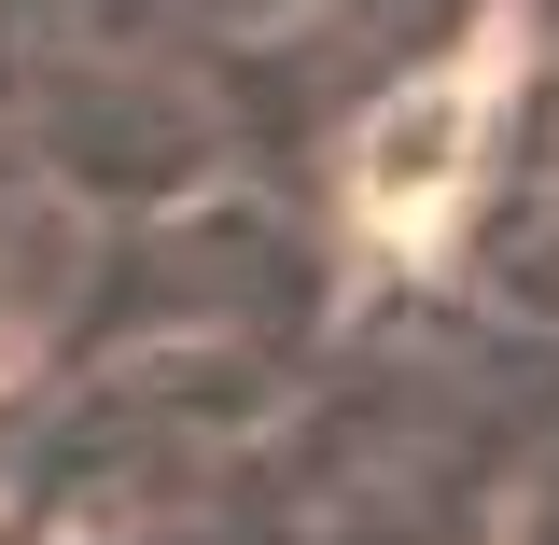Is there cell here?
<instances>
[{"mask_svg": "<svg viewBox=\"0 0 559 545\" xmlns=\"http://www.w3.org/2000/svg\"><path fill=\"white\" fill-rule=\"evenodd\" d=\"M462 168H476V98H462V84H406V98L364 127V154H349V182H364V210H378L392 238H419L433 210L462 197Z\"/></svg>", "mask_w": 559, "mask_h": 545, "instance_id": "cell-1", "label": "cell"}]
</instances>
